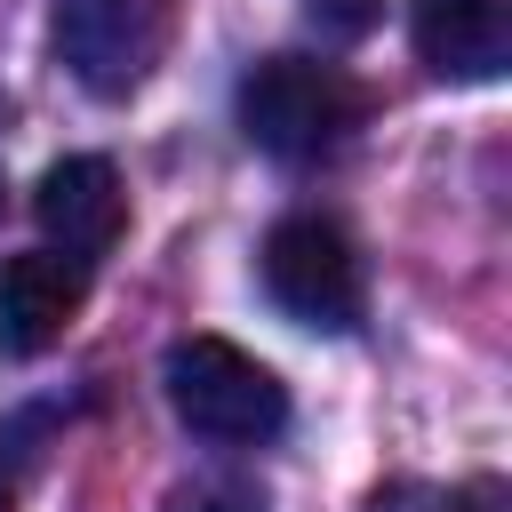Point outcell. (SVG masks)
<instances>
[{"mask_svg": "<svg viewBox=\"0 0 512 512\" xmlns=\"http://www.w3.org/2000/svg\"><path fill=\"white\" fill-rule=\"evenodd\" d=\"M160 384H168L176 424H184L192 440H208V448H264V440L288 432V384H280L256 352H240V344H224V336H184V344H168Z\"/></svg>", "mask_w": 512, "mask_h": 512, "instance_id": "obj_1", "label": "cell"}, {"mask_svg": "<svg viewBox=\"0 0 512 512\" xmlns=\"http://www.w3.org/2000/svg\"><path fill=\"white\" fill-rule=\"evenodd\" d=\"M240 136L272 160H320L352 120H360V88L336 64L312 56H264L240 72Z\"/></svg>", "mask_w": 512, "mask_h": 512, "instance_id": "obj_2", "label": "cell"}, {"mask_svg": "<svg viewBox=\"0 0 512 512\" xmlns=\"http://www.w3.org/2000/svg\"><path fill=\"white\" fill-rule=\"evenodd\" d=\"M264 296L296 320V328H320V336H344L360 328V304H368V280H360V256L352 240L328 224V216H280L264 232Z\"/></svg>", "mask_w": 512, "mask_h": 512, "instance_id": "obj_3", "label": "cell"}, {"mask_svg": "<svg viewBox=\"0 0 512 512\" xmlns=\"http://www.w3.org/2000/svg\"><path fill=\"white\" fill-rule=\"evenodd\" d=\"M176 0H56L48 8V40L56 64L88 88V96H128L152 80L160 48H168Z\"/></svg>", "mask_w": 512, "mask_h": 512, "instance_id": "obj_4", "label": "cell"}, {"mask_svg": "<svg viewBox=\"0 0 512 512\" xmlns=\"http://www.w3.org/2000/svg\"><path fill=\"white\" fill-rule=\"evenodd\" d=\"M32 224L48 232V248H56V256L96 264V256L120 240V224H128L120 168H112L104 152H64V160L32 184Z\"/></svg>", "mask_w": 512, "mask_h": 512, "instance_id": "obj_5", "label": "cell"}, {"mask_svg": "<svg viewBox=\"0 0 512 512\" xmlns=\"http://www.w3.org/2000/svg\"><path fill=\"white\" fill-rule=\"evenodd\" d=\"M88 304V264L56 256V248H16L0 256V352L8 360H40Z\"/></svg>", "mask_w": 512, "mask_h": 512, "instance_id": "obj_6", "label": "cell"}, {"mask_svg": "<svg viewBox=\"0 0 512 512\" xmlns=\"http://www.w3.org/2000/svg\"><path fill=\"white\" fill-rule=\"evenodd\" d=\"M408 40L432 80L480 88L512 64V0H408Z\"/></svg>", "mask_w": 512, "mask_h": 512, "instance_id": "obj_7", "label": "cell"}, {"mask_svg": "<svg viewBox=\"0 0 512 512\" xmlns=\"http://www.w3.org/2000/svg\"><path fill=\"white\" fill-rule=\"evenodd\" d=\"M40 432H48V408H24V416L0 424V512L16 504V480H24V464L40 456Z\"/></svg>", "mask_w": 512, "mask_h": 512, "instance_id": "obj_8", "label": "cell"}, {"mask_svg": "<svg viewBox=\"0 0 512 512\" xmlns=\"http://www.w3.org/2000/svg\"><path fill=\"white\" fill-rule=\"evenodd\" d=\"M376 16H384V0H304V24H312L328 48L368 40V32H376Z\"/></svg>", "mask_w": 512, "mask_h": 512, "instance_id": "obj_9", "label": "cell"}, {"mask_svg": "<svg viewBox=\"0 0 512 512\" xmlns=\"http://www.w3.org/2000/svg\"><path fill=\"white\" fill-rule=\"evenodd\" d=\"M160 512H264V496H256L248 480H192V488H176Z\"/></svg>", "mask_w": 512, "mask_h": 512, "instance_id": "obj_10", "label": "cell"}, {"mask_svg": "<svg viewBox=\"0 0 512 512\" xmlns=\"http://www.w3.org/2000/svg\"><path fill=\"white\" fill-rule=\"evenodd\" d=\"M368 512H448V488H416V480H400V488H376Z\"/></svg>", "mask_w": 512, "mask_h": 512, "instance_id": "obj_11", "label": "cell"}]
</instances>
